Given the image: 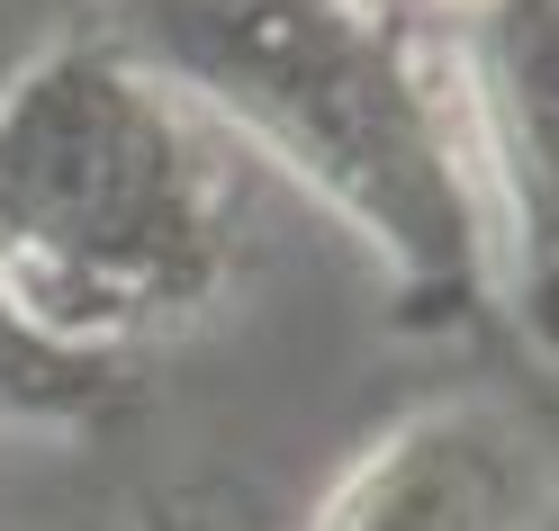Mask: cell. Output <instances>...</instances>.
<instances>
[{
    "instance_id": "cell-1",
    "label": "cell",
    "mask_w": 559,
    "mask_h": 531,
    "mask_svg": "<svg viewBox=\"0 0 559 531\" xmlns=\"http://www.w3.org/2000/svg\"><path fill=\"white\" fill-rule=\"evenodd\" d=\"M109 37L353 226L406 298L487 306L497 217L461 73L406 0H118Z\"/></svg>"
},
{
    "instance_id": "cell-2",
    "label": "cell",
    "mask_w": 559,
    "mask_h": 531,
    "mask_svg": "<svg viewBox=\"0 0 559 531\" xmlns=\"http://www.w3.org/2000/svg\"><path fill=\"white\" fill-rule=\"evenodd\" d=\"M243 270L226 135L109 27L0 82V289L37 325L127 351L199 325Z\"/></svg>"
},
{
    "instance_id": "cell-3",
    "label": "cell",
    "mask_w": 559,
    "mask_h": 531,
    "mask_svg": "<svg viewBox=\"0 0 559 531\" xmlns=\"http://www.w3.org/2000/svg\"><path fill=\"white\" fill-rule=\"evenodd\" d=\"M487 217L514 253V306L559 342V0H478L451 37Z\"/></svg>"
},
{
    "instance_id": "cell-4",
    "label": "cell",
    "mask_w": 559,
    "mask_h": 531,
    "mask_svg": "<svg viewBox=\"0 0 559 531\" xmlns=\"http://www.w3.org/2000/svg\"><path fill=\"white\" fill-rule=\"evenodd\" d=\"M550 495V450L514 406L442 397L389 423L325 486L307 531H542Z\"/></svg>"
},
{
    "instance_id": "cell-5",
    "label": "cell",
    "mask_w": 559,
    "mask_h": 531,
    "mask_svg": "<svg viewBox=\"0 0 559 531\" xmlns=\"http://www.w3.org/2000/svg\"><path fill=\"white\" fill-rule=\"evenodd\" d=\"M127 406V361L91 342H63L55 325H37L10 289H0V423L19 433H99Z\"/></svg>"
},
{
    "instance_id": "cell-6",
    "label": "cell",
    "mask_w": 559,
    "mask_h": 531,
    "mask_svg": "<svg viewBox=\"0 0 559 531\" xmlns=\"http://www.w3.org/2000/svg\"><path fill=\"white\" fill-rule=\"evenodd\" d=\"M433 10H451V19H461V10H478V0H433Z\"/></svg>"
}]
</instances>
